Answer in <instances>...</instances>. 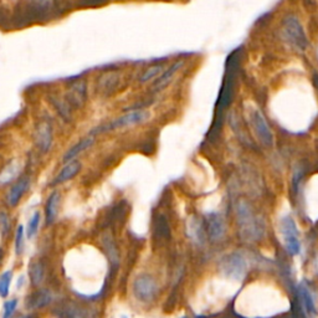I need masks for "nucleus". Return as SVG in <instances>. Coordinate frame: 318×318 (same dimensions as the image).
Wrapping results in <instances>:
<instances>
[{"instance_id":"obj_1","label":"nucleus","mask_w":318,"mask_h":318,"mask_svg":"<svg viewBox=\"0 0 318 318\" xmlns=\"http://www.w3.org/2000/svg\"><path fill=\"white\" fill-rule=\"evenodd\" d=\"M281 37L292 50L297 52H304L308 48V39L301 21L296 15H285L280 25Z\"/></svg>"},{"instance_id":"obj_2","label":"nucleus","mask_w":318,"mask_h":318,"mask_svg":"<svg viewBox=\"0 0 318 318\" xmlns=\"http://www.w3.org/2000/svg\"><path fill=\"white\" fill-rule=\"evenodd\" d=\"M237 221L242 235L248 240H256L261 236L264 225L245 201H241L237 205Z\"/></svg>"},{"instance_id":"obj_3","label":"nucleus","mask_w":318,"mask_h":318,"mask_svg":"<svg viewBox=\"0 0 318 318\" xmlns=\"http://www.w3.org/2000/svg\"><path fill=\"white\" fill-rule=\"evenodd\" d=\"M133 295L142 303L154 301L159 292L158 282L150 273H141L135 277L132 285Z\"/></svg>"},{"instance_id":"obj_4","label":"nucleus","mask_w":318,"mask_h":318,"mask_svg":"<svg viewBox=\"0 0 318 318\" xmlns=\"http://www.w3.org/2000/svg\"><path fill=\"white\" fill-rule=\"evenodd\" d=\"M151 117V113L147 110H138V111H132V112H128L126 115L121 116L118 118L113 119L110 123L103 124L101 127H97L96 130L93 131L91 134H99V133L108 132V131L113 130H119V128H126V127L135 126V124L143 123V122L148 121Z\"/></svg>"},{"instance_id":"obj_5","label":"nucleus","mask_w":318,"mask_h":318,"mask_svg":"<svg viewBox=\"0 0 318 318\" xmlns=\"http://www.w3.org/2000/svg\"><path fill=\"white\" fill-rule=\"evenodd\" d=\"M249 121H250L251 128H252L255 135L259 138V141L266 147L272 146L273 134L272 132H271V128L268 127V121H266V118H265V116L262 115L261 111L257 110V108L250 110Z\"/></svg>"},{"instance_id":"obj_6","label":"nucleus","mask_w":318,"mask_h":318,"mask_svg":"<svg viewBox=\"0 0 318 318\" xmlns=\"http://www.w3.org/2000/svg\"><path fill=\"white\" fill-rule=\"evenodd\" d=\"M281 230L284 235L285 245L291 255H297L301 251V244L299 239V231L295 225V221L291 217H285L281 222Z\"/></svg>"},{"instance_id":"obj_7","label":"nucleus","mask_w":318,"mask_h":318,"mask_svg":"<svg viewBox=\"0 0 318 318\" xmlns=\"http://www.w3.org/2000/svg\"><path fill=\"white\" fill-rule=\"evenodd\" d=\"M221 268L224 273L233 279H241L246 268V262L244 257L239 253H234L226 257L221 264Z\"/></svg>"},{"instance_id":"obj_8","label":"nucleus","mask_w":318,"mask_h":318,"mask_svg":"<svg viewBox=\"0 0 318 318\" xmlns=\"http://www.w3.org/2000/svg\"><path fill=\"white\" fill-rule=\"evenodd\" d=\"M35 141L42 153H48L52 146V128L48 122H41L35 130Z\"/></svg>"},{"instance_id":"obj_9","label":"nucleus","mask_w":318,"mask_h":318,"mask_svg":"<svg viewBox=\"0 0 318 318\" xmlns=\"http://www.w3.org/2000/svg\"><path fill=\"white\" fill-rule=\"evenodd\" d=\"M81 168H82V164L80 161L72 159V161L67 162V164H66V166L64 167L59 173H57V175L54 178V180L51 182L50 185L51 186L59 185V184L66 183V182H68V180L73 179V178L79 174Z\"/></svg>"},{"instance_id":"obj_10","label":"nucleus","mask_w":318,"mask_h":318,"mask_svg":"<svg viewBox=\"0 0 318 318\" xmlns=\"http://www.w3.org/2000/svg\"><path fill=\"white\" fill-rule=\"evenodd\" d=\"M183 65H184L183 60H179V61L174 62L168 70H166V72H164L162 76H159L157 80H155V82L152 86V90L154 91V92L164 90V88H166L167 86L173 81V77L177 75L178 71H179L180 68L183 67Z\"/></svg>"},{"instance_id":"obj_11","label":"nucleus","mask_w":318,"mask_h":318,"mask_svg":"<svg viewBox=\"0 0 318 318\" xmlns=\"http://www.w3.org/2000/svg\"><path fill=\"white\" fill-rule=\"evenodd\" d=\"M30 186V179L29 177H23L17 180V183L12 186L8 194V203L10 206H17L21 200L23 195Z\"/></svg>"},{"instance_id":"obj_12","label":"nucleus","mask_w":318,"mask_h":318,"mask_svg":"<svg viewBox=\"0 0 318 318\" xmlns=\"http://www.w3.org/2000/svg\"><path fill=\"white\" fill-rule=\"evenodd\" d=\"M51 300H52V297H51V293L48 290H39L31 296H29L26 307L29 310H39V308L48 306Z\"/></svg>"},{"instance_id":"obj_13","label":"nucleus","mask_w":318,"mask_h":318,"mask_svg":"<svg viewBox=\"0 0 318 318\" xmlns=\"http://www.w3.org/2000/svg\"><path fill=\"white\" fill-rule=\"evenodd\" d=\"M68 100L76 107H81L86 101V82L77 81L68 90Z\"/></svg>"},{"instance_id":"obj_14","label":"nucleus","mask_w":318,"mask_h":318,"mask_svg":"<svg viewBox=\"0 0 318 318\" xmlns=\"http://www.w3.org/2000/svg\"><path fill=\"white\" fill-rule=\"evenodd\" d=\"M208 233L213 240L221 239L225 233V225L219 214H210L208 217Z\"/></svg>"},{"instance_id":"obj_15","label":"nucleus","mask_w":318,"mask_h":318,"mask_svg":"<svg viewBox=\"0 0 318 318\" xmlns=\"http://www.w3.org/2000/svg\"><path fill=\"white\" fill-rule=\"evenodd\" d=\"M93 143H95V138H93L92 134L88 135V137H86V138H82L79 143H76L73 147H71L70 150H68L67 152L64 154L62 161L64 162L72 161V159H75V158H76L80 153L84 152V151H86V150H88V148H90Z\"/></svg>"},{"instance_id":"obj_16","label":"nucleus","mask_w":318,"mask_h":318,"mask_svg":"<svg viewBox=\"0 0 318 318\" xmlns=\"http://www.w3.org/2000/svg\"><path fill=\"white\" fill-rule=\"evenodd\" d=\"M102 244H103L104 252H106L111 262V266L117 268L119 265V255L117 246H116L115 241H113V237L110 234H104L103 239H102Z\"/></svg>"},{"instance_id":"obj_17","label":"nucleus","mask_w":318,"mask_h":318,"mask_svg":"<svg viewBox=\"0 0 318 318\" xmlns=\"http://www.w3.org/2000/svg\"><path fill=\"white\" fill-rule=\"evenodd\" d=\"M59 201H60V195L59 193H52L50 197L48 198L45 205V219L46 224L51 225L55 221L57 217V209H59Z\"/></svg>"},{"instance_id":"obj_18","label":"nucleus","mask_w":318,"mask_h":318,"mask_svg":"<svg viewBox=\"0 0 318 318\" xmlns=\"http://www.w3.org/2000/svg\"><path fill=\"white\" fill-rule=\"evenodd\" d=\"M169 234H170V230H169V225L166 218H155L154 224H153V235L155 239H167V237H169Z\"/></svg>"},{"instance_id":"obj_19","label":"nucleus","mask_w":318,"mask_h":318,"mask_svg":"<svg viewBox=\"0 0 318 318\" xmlns=\"http://www.w3.org/2000/svg\"><path fill=\"white\" fill-rule=\"evenodd\" d=\"M118 84V76L117 73H106L102 79H100L99 82V87L100 90L103 91V92H110V91H113Z\"/></svg>"},{"instance_id":"obj_20","label":"nucleus","mask_w":318,"mask_h":318,"mask_svg":"<svg viewBox=\"0 0 318 318\" xmlns=\"http://www.w3.org/2000/svg\"><path fill=\"white\" fill-rule=\"evenodd\" d=\"M29 277H30L31 284L34 286H39L44 279V268L40 262H33L29 268Z\"/></svg>"},{"instance_id":"obj_21","label":"nucleus","mask_w":318,"mask_h":318,"mask_svg":"<svg viewBox=\"0 0 318 318\" xmlns=\"http://www.w3.org/2000/svg\"><path fill=\"white\" fill-rule=\"evenodd\" d=\"M13 273L12 271H6L0 276V297L5 299L10 291V284H12Z\"/></svg>"},{"instance_id":"obj_22","label":"nucleus","mask_w":318,"mask_h":318,"mask_svg":"<svg viewBox=\"0 0 318 318\" xmlns=\"http://www.w3.org/2000/svg\"><path fill=\"white\" fill-rule=\"evenodd\" d=\"M162 70H163V66L162 65L151 66V67H148L142 73L141 77H139V82H141V84H146V82L155 79V77H158V75L162 72Z\"/></svg>"},{"instance_id":"obj_23","label":"nucleus","mask_w":318,"mask_h":318,"mask_svg":"<svg viewBox=\"0 0 318 318\" xmlns=\"http://www.w3.org/2000/svg\"><path fill=\"white\" fill-rule=\"evenodd\" d=\"M300 292H301V297H302V302H303V306L306 307V311L310 315H315V304H313V300L312 296H311V292L307 290L306 287L301 286L300 287Z\"/></svg>"},{"instance_id":"obj_24","label":"nucleus","mask_w":318,"mask_h":318,"mask_svg":"<svg viewBox=\"0 0 318 318\" xmlns=\"http://www.w3.org/2000/svg\"><path fill=\"white\" fill-rule=\"evenodd\" d=\"M40 218H41L40 217V213L39 211H36V213L33 214L31 219L29 220L28 229H26V236H28L29 239H31V237H34L35 235H36L37 229H39V225H40Z\"/></svg>"},{"instance_id":"obj_25","label":"nucleus","mask_w":318,"mask_h":318,"mask_svg":"<svg viewBox=\"0 0 318 318\" xmlns=\"http://www.w3.org/2000/svg\"><path fill=\"white\" fill-rule=\"evenodd\" d=\"M24 236H25V233H24V226L19 225L17 229V234H15V252H17V255H20L21 251H23Z\"/></svg>"},{"instance_id":"obj_26","label":"nucleus","mask_w":318,"mask_h":318,"mask_svg":"<svg viewBox=\"0 0 318 318\" xmlns=\"http://www.w3.org/2000/svg\"><path fill=\"white\" fill-rule=\"evenodd\" d=\"M17 172V164H10L8 168H5V170L0 174V183L5 184L8 183V182H10V180L17 175L15 174Z\"/></svg>"},{"instance_id":"obj_27","label":"nucleus","mask_w":318,"mask_h":318,"mask_svg":"<svg viewBox=\"0 0 318 318\" xmlns=\"http://www.w3.org/2000/svg\"><path fill=\"white\" fill-rule=\"evenodd\" d=\"M17 307V300L13 299L9 300L4 303V311H3V318H12L13 313L15 312Z\"/></svg>"},{"instance_id":"obj_28","label":"nucleus","mask_w":318,"mask_h":318,"mask_svg":"<svg viewBox=\"0 0 318 318\" xmlns=\"http://www.w3.org/2000/svg\"><path fill=\"white\" fill-rule=\"evenodd\" d=\"M0 228H1V231H3V235H6L9 233V229H10V225H9V218L6 215V213L1 211L0 213Z\"/></svg>"},{"instance_id":"obj_29","label":"nucleus","mask_w":318,"mask_h":318,"mask_svg":"<svg viewBox=\"0 0 318 318\" xmlns=\"http://www.w3.org/2000/svg\"><path fill=\"white\" fill-rule=\"evenodd\" d=\"M1 260H3V250L0 249V264H1Z\"/></svg>"},{"instance_id":"obj_30","label":"nucleus","mask_w":318,"mask_h":318,"mask_svg":"<svg viewBox=\"0 0 318 318\" xmlns=\"http://www.w3.org/2000/svg\"><path fill=\"white\" fill-rule=\"evenodd\" d=\"M20 318H29V317H28V316H26V317H20Z\"/></svg>"},{"instance_id":"obj_31","label":"nucleus","mask_w":318,"mask_h":318,"mask_svg":"<svg viewBox=\"0 0 318 318\" xmlns=\"http://www.w3.org/2000/svg\"><path fill=\"white\" fill-rule=\"evenodd\" d=\"M182 318H185V317H182Z\"/></svg>"}]
</instances>
